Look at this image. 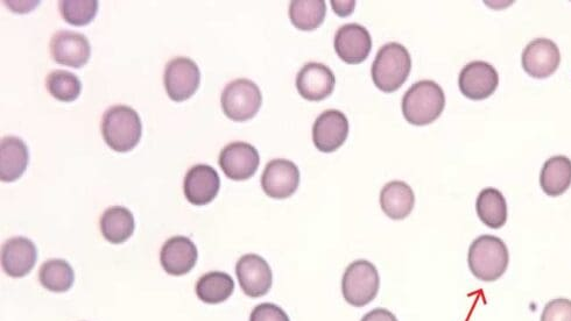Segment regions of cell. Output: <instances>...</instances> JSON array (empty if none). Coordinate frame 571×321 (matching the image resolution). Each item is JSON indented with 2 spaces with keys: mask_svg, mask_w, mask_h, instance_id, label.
Returning a JSON list of instances; mask_svg holds the SVG:
<instances>
[{
  "mask_svg": "<svg viewBox=\"0 0 571 321\" xmlns=\"http://www.w3.org/2000/svg\"><path fill=\"white\" fill-rule=\"evenodd\" d=\"M412 70L410 52L398 42H390L379 49L373 61L371 74L373 83L379 90L397 91L408 80Z\"/></svg>",
  "mask_w": 571,
  "mask_h": 321,
  "instance_id": "obj_1",
  "label": "cell"
},
{
  "mask_svg": "<svg viewBox=\"0 0 571 321\" xmlns=\"http://www.w3.org/2000/svg\"><path fill=\"white\" fill-rule=\"evenodd\" d=\"M102 134L107 145L118 153H128L143 135V124L137 111L125 105H116L104 113Z\"/></svg>",
  "mask_w": 571,
  "mask_h": 321,
  "instance_id": "obj_2",
  "label": "cell"
},
{
  "mask_svg": "<svg viewBox=\"0 0 571 321\" xmlns=\"http://www.w3.org/2000/svg\"><path fill=\"white\" fill-rule=\"evenodd\" d=\"M510 254L505 242L493 235H482L469 248L468 263L472 275L483 282H495L509 267Z\"/></svg>",
  "mask_w": 571,
  "mask_h": 321,
  "instance_id": "obj_3",
  "label": "cell"
},
{
  "mask_svg": "<svg viewBox=\"0 0 571 321\" xmlns=\"http://www.w3.org/2000/svg\"><path fill=\"white\" fill-rule=\"evenodd\" d=\"M401 107L408 123L427 126L441 116L446 107V95L436 82L420 81L407 90Z\"/></svg>",
  "mask_w": 571,
  "mask_h": 321,
  "instance_id": "obj_4",
  "label": "cell"
},
{
  "mask_svg": "<svg viewBox=\"0 0 571 321\" xmlns=\"http://www.w3.org/2000/svg\"><path fill=\"white\" fill-rule=\"evenodd\" d=\"M380 276L373 263L357 260L345 270L342 280L343 297L355 308H363L378 295Z\"/></svg>",
  "mask_w": 571,
  "mask_h": 321,
  "instance_id": "obj_5",
  "label": "cell"
},
{
  "mask_svg": "<svg viewBox=\"0 0 571 321\" xmlns=\"http://www.w3.org/2000/svg\"><path fill=\"white\" fill-rule=\"evenodd\" d=\"M221 104L225 116L243 123L255 117L262 107V91L255 82L239 78L224 88Z\"/></svg>",
  "mask_w": 571,
  "mask_h": 321,
  "instance_id": "obj_6",
  "label": "cell"
},
{
  "mask_svg": "<svg viewBox=\"0 0 571 321\" xmlns=\"http://www.w3.org/2000/svg\"><path fill=\"white\" fill-rule=\"evenodd\" d=\"M199 66L188 57H175L167 63L164 75L167 95L174 102H185L196 94L200 87Z\"/></svg>",
  "mask_w": 571,
  "mask_h": 321,
  "instance_id": "obj_7",
  "label": "cell"
},
{
  "mask_svg": "<svg viewBox=\"0 0 571 321\" xmlns=\"http://www.w3.org/2000/svg\"><path fill=\"white\" fill-rule=\"evenodd\" d=\"M220 166L232 181H246L257 173L260 156L257 148L248 142H231L220 154Z\"/></svg>",
  "mask_w": 571,
  "mask_h": 321,
  "instance_id": "obj_8",
  "label": "cell"
},
{
  "mask_svg": "<svg viewBox=\"0 0 571 321\" xmlns=\"http://www.w3.org/2000/svg\"><path fill=\"white\" fill-rule=\"evenodd\" d=\"M499 85V75L495 67L483 61L470 62L458 77V87L462 94L472 101H483L495 94Z\"/></svg>",
  "mask_w": 571,
  "mask_h": 321,
  "instance_id": "obj_9",
  "label": "cell"
},
{
  "mask_svg": "<svg viewBox=\"0 0 571 321\" xmlns=\"http://www.w3.org/2000/svg\"><path fill=\"white\" fill-rule=\"evenodd\" d=\"M236 275L246 296L263 297L272 288V269L269 263L257 254L242 256L237 262Z\"/></svg>",
  "mask_w": 571,
  "mask_h": 321,
  "instance_id": "obj_10",
  "label": "cell"
},
{
  "mask_svg": "<svg viewBox=\"0 0 571 321\" xmlns=\"http://www.w3.org/2000/svg\"><path fill=\"white\" fill-rule=\"evenodd\" d=\"M349 135V120L338 110L320 114L313 126V141L322 153H334L341 148Z\"/></svg>",
  "mask_w": 571,
  "mask_h": 321,
  "instance_id": "obj_11",
  "label": "cell"
},
{
  "mask_svg": "<svg viewBox=\"0 0 571 321\" xmlns=\"http://www.w3.org/2000/svg\"><path fill=\"white\" fill-rule=\"evenodd\" d=\"M300 184L298 166L286 159H276L267 163L262 176V188L273 199H286L293 196Z\"/></svg>",
  "mask_w": 571,
  "mask_h": 321,
  "instance_id": "obj_12",
  "label": "cell"
},
{
  "mask_svg": "<svg viewBox=\"0 0 571 321\" xmlns=\"http://www.w3.org/2000/svg\"><path fill=\"white\" fill-rule=\"evenodd\" d=\"M521 62L528 75L544 80L558 70L561 62L560 49L552 40L535 39L524 49Z\"/></svg>",
  "mask_w": 571,
  "mask_h": 321,
  "instance_id": "obj_13",
  "label": "cell"
},
{
  "mask_svg": "<svg viewBox=\"0 0 571 321\" xmlns=\"http://www.w3.org/2000/svg\"><path fill=\"white\" fill-rule=\"evenodd\" d=\"M336 78L326 64L310 62L296 76V89L302 98L320 102L333 94Z\"/></svg>",
  "mask_w": 571,
  "mask_h": 321,
  "instance_id": "obj_14",
  "label": "cell"
},
{
  "mask_svg": "<svg viewBox=\"0 0 571 321\" xmlns=\"http://www.w3.org/2000/svg\"><path fill=\"white\" fill-rule=\"evenodd\" d=\"M334 47L337 55L345 63H362L371 53V34L362 25H344L336 32Z\"/></svg>",
  "mask_w": 571,
  "mask_h": 321,
  "instance_id": "obj_15",
  "label": "cell"
},
{
  "mask_svg": "<svg viewBox=\"0 0 571 321\" xmlns=\"http://www.w3.org/2000/svg\"><path fill=\"white\" fill-rule=\"evenodd\" d=\"M51 54L56 63L79 69L89 62L91 47L83 34L60 31L51 40Z\"/></svg>",
  "mask_w": 571,
  "mask_h": 321,
  "instance_id": "obj_16",
  "label": "cell"
},
{
  "mask_svg": "<svg viewBox=\"0 0 571 321\" xmlns=\"http://www.w3.org/2000/svg\"><path fill=\"white\" fill-rule=\"evenodd\" d=\"M220 188V175L208 164H196L190 168L183 183V191L189 203L197 206L213 202Z\"/></svg>",
  "mask_w": 571,
  "mask_h": 321,
  "instance_id": "obj_17",
  "label": "cell"
},
{
  "mask_svg": "<svg viewBox=\"0 0 571 321\" xmlns=\"http://www.w3.org/2000/svg\"><path fill=\"white\" fill-rule=\"evenodd\" d=\"M199 259V252L192 240L186 237H173L165 242L160 252V262L166 273L182 276L192 270Z\"/></svg>",
  "mask_w": 571,
  "mask_h": 321,
  "instance_id": "obj_18",
  "label": "cell"
},
{
  "mask_svg": "<svg viewBox=\"0 0 571 321\" xmlns=\"http://www.w3.org/2000/svg\"><path fill=\"white\" fill-rule=\"evenodd\" d=\"M37 258V247L27 238L9 239L2 248V267L7 275L14 278L30 274Z\"/></svg>",
  "mask_w": 571,
  "mask_h": 321,
  "instance_id": "obj_19",
  "label": "cell"
},
{
  "mask_svg": "<svg viewBox=\"0 0 571 321\" xmlns=\"http://www.w3.org/2000/svg\"><path fill=\"white\" fill-rule=\"evenodd\" d=\"M30 160L25 142L17 137H6L0 144V180L11 183L25 173Z\"/></svg>",
  "mask_w": 571,
  "mask_h": 321,
  "instance_id": "obj_20",
  "label": "cell"
},
{
  "mask_svg": "<svg viewBox=\"0 0 571 321\" xmlns=\"http://www.w3.org/2000/svg\"><path fill=\"white\" fill-rule=\"evenodd\" d=\"M414 205V191L405 182L392 181L387 183L380 192V206L390 219L403 220L407 218L412 213Z\"/></svg>",
  "mask_w": 571,
  "mask_h": 321,
  "instance_id": "obj_21",
  "label": "cell"
},
{
  "mask_svg": "<svg viewBox=\"0 0 571 321\" xmlns=\"http://www.w3.org/2000/svg\"><path fill=\"white\" fill-rule=\"evenodd\" d=\"M135 217L123 206H111L102 214L101 231L111 244L119 245L128 241L135 232Z\"/></svg>",
  "mask_w": 571,
  "mask_h": 321,
  "instance_id": "obj_22",
  "label": "cell"
},
{
  "mask_svg": "<svg viewBox=\"0 0 571 321\" xmlns=\"http://www.w3.org/2000/svg\"><path fill=\"white\" fill-rule=\"evenodd\" d=\"M540 185L548 196L565 194L571 185V160L562 155L547 160L541 170Z\"/></svg>",
  "mask_w": 571,
  "mask_h": 321,
  "instance_id": "obj_23",
  "label": "cell"
},
{
  "mask_svg": "<svg viewBox=\"0 0 571 321\" xmlns=\"http://www.w3.org/2000/svg\"><path fill=\"white\" fill-rule=\"evenodd\" d=\"M476 210L483 224L499 230L507 221V204L502 192L495 188H486L478 195Z\"/></svg>",
  "mask_w": 571,
  "mask_h": 321,
  "instance_id": "obj_24",
  "label": "cell"
},
{
  "mask_svg": "<svg viewBox=\"0 0 571 321\" xmlns=\"http://www.w3.org/2000/svg\"><path fill=\"white\" fill-rule=\"evenodd\" d=\"M235 282L222 271H211L203 275L196 284V295L203 303L221 304L234 294Z\"/></svg>",
  "mask_w": 571,
  "mask_h": 321,
  "instance_id": "obj_25",
  "label": "cell"
},
{
  "mask_svg": "<svg viewBox=\"0 0 571 321\" xmlns=\"http://www.w3.org/2000/svg\"><path fill=\"white\" fill-rule=\"evenodd\" d=\"M327 5L323 0H294L289 6V19L300 31H314L326 18Z\"/></svg>",
  "mask_w": 571,
  "mask_h": 321,
  "instance_id": "obj_26",
  "label": "cell"
},
{
  "mask_svg": "<svg viewBox=\"0 0 571 321\" xmlns=\"http://www.w3.org/2000/svg\"><path fill=\"white\" fill-rule=\"evenodd\" d=\"M42 287L53 292H66L73 287L74 270L65 260L53 259L42 265L39 271Z\"/></svg>",
  "mask_w": 571,
  "mask_h": 321,
  "instance_id": "obj_27",
  "label": "cell"
},
{
  "mask_svg": "<svg viewBox=\"0 0 571 321\" xmlns=\"http://www.w3.org/2000/svg\"><path fill=\"white\" fill-rule=\"evenodd\" d=\"M46 87L55 99L61 102H74L80 97L82 83L80 78L66 70H55L46 78Z\"/></svg>",
  "mask_w": 571,
  "mask_h": 321,
  "instance_id": "obj_28",
  "label": "cell"
},
{
  "mask_svg": "<svg viewBox=\"0 0 571 321\" xmlns=\"http://www.w3.org/2000/svg\"><path fill=\"white\" fill-rule=\"evenodd\" d=\"M59 7L62 18L79 27L89 25L98 12L96 0H62Z\"/></svg>",
  "mask_w": 571,
  "mask_h": 321,
  "instance_id": "obj_29",
  "label": "cell"
},
{
  "mask_svg": "<svg viewBox=\"0 0 571 321\" xmlns=\"http://www.w3.org/2000/svg\"><path fill=\"white\" fill-rule=\"evenodd\" d=\"M541 321H571V301L566 298L553 299L542 311Z\"/></svg>",
  "mask_w": 571,
  "mask_h": 321,
  "instance_id": "obj_30",
  "label": "cell"
},
{
  "mask_svg": "<svg viewBox=\"0 0 571 321\" xmlns=\"http://www.w3.org/2000/svg\"><path fill=\"white\" fill-rule=\"evenodd\" d=\"M250 321H291L287 313L280 306L272 303H263L252 311Z\"/></svg>",
  "mask_w": 571,
  "mask_h": 321,
  "instance_id": "obj_31",
  "label": "cell"
},
{
  "mask_svg": "<svg viewBox=\"0 0 571 321\" xmlns=\"http://www.w3.org/2000/svg\"><path fill=\"white\" fill-rule=\"evenodd\" d=\"M361 321H398V319L389 310L375 309L366 313Z\"/></svg>",
  "mask_w": 571,
  "mask_h": 321,
  "instance_id": "obj_32",
  "label": "cell"
},
{
  "mask_svg": "<svg viewBox=\"0 0 571 321\" xmlns=\"http://www.w3.org/2000/svg\"><path fill=\"white\" fill-rule=\"evenodd\" d=\"M331 5H333V9L337 13V16L348 17L352 12H354L356 2H352V0H349V2H337V0H333Z\"/></svg>",
  "mask_w": 571,
  "mask_h": 321,
  "instance_id": "obj_33",
  "label": "cell"
}]
</instances>
